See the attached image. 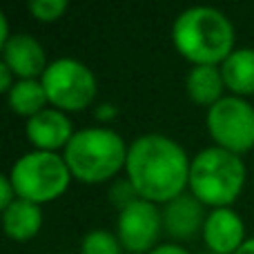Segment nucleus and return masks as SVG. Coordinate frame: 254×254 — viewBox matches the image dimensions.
<instances>
[{
  "mask_svg": "<svg viewBox=\"0 0 254 254\" xmlns=\"http://www.w3.org/2000/svg\"><path fill=\"white\" fill-rule=\"evenodd\" d=\"M149 254H190V252L183 250L181 246H176V243H165V246H158L156 250Z\"/></svg>",
  "mask_w": 254,
  "mask_h": 254,
  "instance_id": "4be33fe9",
  "label": "nucleus"
},
{
  "mask_svg": "<svg viewBox=\"0 0 254 254\" xmlns=\"http://www.w3.org/2000/svg\"><path fill=\"white\" fill-rule=\"evenodd\" d=\"M127 149L123 136L110 127H85L74 134L63 152L71 176L80 183L98 185L125 170Z\"/></svg>",
  "mask_w": 254,
  "mask_h": 254,
  "instance_id": "7ed1b4c3",
  "label": "nucleus"
},
{
  "mask_svg": "<svg viewBox=\"0 0 254 254\" xmlns=\"http://www.w3.org/2000/svg\"><path fill=\"white\" fill-rule=\"evenodd\" d=\"M163 232V212L156 203L136 198L119 210L116 237L129 254H149L158 248Z\"/></svg>",
  "mask_w": 254,
  "mask_h": 254,
  "instance_id": "6e6552de",
  "label": "nucleus"
},
{
  "mask_svg": "<svg viewBox=\"0 0 254 254\" xmlns=\"http://www.w3.org/2000/svg\"><path fill=\"white\" fill-rule=\"evenodd\" d=\"M123 243L114 232L107 230H92L83 237L80 254H123Z\"/></svg>",
  "mask_w": 254,
  "mask_h": 254,
  "instance_id": "f3484780",
  "label": "nucleus"
},
{
  "mask_svg": "<svg viewBox=\"0 0 254 254\" xmlns=\"http://www.w3.org/2000/svg\"><path fill=\"white\" fill-rule=\"evenodd\" d=\"M116 116H119V107L107 105V103H103V105L96 107V119L98 121H114Z\"/></svg>",
  "mask_w": 254,
  "mask_h": 254,
  "instance_id": "412c9836",
  "label": "nucleus"
},
{
  "mask_svg": "<svg viewBox=\"0 0 254 254\" xmlns=\"http://www.w3.org/2000/svg\"><path fill=\"white\" fill-rule=\"evenodd\" d=\"M40 228H43V205L18 198L2 212V230L11 241H31L38 237Z\"/></svg>",
  "mask_w": 254,
  "mask_h": 254,
  "instance_id": "4468645a",
  "label": "nucleus"
},
{
  "mask_svg": "<svg viewBox=\"0 0 254 254\" xmlns=\"http://www.w3.org/2000/svg\"><path fill=\"white\" fill-rule=\"evenodd\" d=\"M16 201H18V194H16V190H13L9 174L0 176V210L4 212L11 203H16Z\"/></svg>",
  "mask_w": 254,
  "mask_h": 254,
  "instance_id": "6ab92c4d",
  "label": "nucleus"
},
{
  "mask_svg": "<svg viewBox=\"0 0 254 254\" xmlns=\"http://www.w3.org/2000/svg\"><path fill=\"white\" fill-rule=\"evenodd\" d=\"M225 87L232 92V96L248 98L254 96V49L241 47L234 49L223 63H221Z\"/></svg>",
  "mask_w": 254,
  "mask_h": 254,
  "instance_id": "2eb2a0df",
  "label": "nucleus"
},
{
  "mask_svg": "<svg viewBox=\"0 0 254 254\" xmlns=\"http://www.w3.org/2000/svg\"><path fill=\"white\" fill-rule=\"evenodd\" d=\"M16 76H13V71L9 69L4 63H0V92L2 94H9V89L16 85Z\"/></svg>",
  "mask_w": 254,
  "mask_h": 254,
  "instance_id": "aec40b11",
  "label": "nucleus"
},
{
  "mask_svg": "<svg viewBox=\"0 0 254 254\" xmlns=\"http://www.w3.org/2000/svg\"><path fill=\"white\" fill-rule=\"evenodd\" d=\"M76 129L71 119L65 112L56 110V107H47L40 114H36L34 119L27 121L25 125V136L34 149L38 152H54L58 154V149L65 152V147L69 145V140L74 138Z\"/></svg>",
  "mask_w": 254,
  "mask_h": 254,
  "instance_id": "1a4fd4ad",
  "label": "nucleus"
},
{
  "mask_svg": "<svg viewBox=\"0 0 254 254\" xmlns=\"http://www.w3.org/2000/svg\"><path fill=\"white\" fill-rule=\"evenodd\" d=\"M2 63L18 80L43 78L45 69L49 67L43 45L29 34H13L2 45Z\"/></svg>",
  "mask_w": 254,
  "mask_h": 254,
  "instance_id": "9b49d317",
  "label": "nucleus"
},
{
  "mask_svg": "<svg viewBox=\"0 0 254 254\" xmlns=\"http://www.w3.org/2000/svg\"><path fill=\"white\" fill-rule=\"evenodd\" d=\"M190 165L192 158L174 138L143 134L129 143L125 174L140 198L165 205L188 190Z\"/></svg>",
  "mask_w": 254,
  "mask_h": 254,
  "instance_id": "f257e3e1",
  "label": "nucleus"
},
{
  "mask_svg": "<svg viewBox=\"0 0 254 254\" xmlns=\"http://www.w3.org/2000/svg\"><path fill=\"white\" fill-rule=\"evenodd\" d=\"M225 80L221 74V67L216 65H196L185 76V92L194 105H201L210 110L212 105L221 101L225 92Z\"/></svg>",
  "mask_w": 254,
  "mask_h": 254,
  "instance_id": "ddd939ff",
  "label": "nucleus"
},
{
  "mask_svg": "<svg viewBox=\"0 0 254 254\" xmlns=\"http://www.w3.org/2000/svg\"><path fill=\"white\" fill-rule=\"evenodd\" d=\"M205 127L216 147L239 156L254 149V107L248 98H221L207 110Z\"/></svg>",
  "mask_w": 254,
  "mask_h": 254,
  "instance_id": "0eeeda50",
  "label": "nucleus"
},
{
  "mask_svg": "<svg viewBox=\"0 0 254 254\" xmlns=\"http://www.w3.org/2000/svg\"><path fill=\"white\" fill-rule=\"evenodd\" d=\"M40 83L47 92L49 107H56L65 114L87 110L98 92L94 71L85 63L67 56L49 63Z\"/></svg>",
  "mask_w": 254,
  "mask_h": 254,
  "instance_id": "423d86ee",
  "label": "nucleus"
},
{
  "mask_svg": "<svg viewBox=\"0 0 254 254\" xmlns=\"http://www.w3.org/2000/svg\"><path fill=\"white\" fill-rule=\"evenodd\" d=\"M11 36H13V34L9 31V20H7V16H4V13H0V47H2V45L7 43Z\"/></svg>",
  "mask_w": 254,
  "mask_h": 254,
  "instance_id": "5701e85b",
  "label": "nucleus"
},
{
  "mask_svg": "<svg viewBox=\"0 0 254 254\" xmlns=\"http://www.w3.org/2000/svg\"><path fill=\"white\" fill-rule=\"evenodd\" d=\"M248 167L239 154L216 145L205 147L192 158L188 192L205 207H232L246 188Z\"/></svg>",
  "mask_w": 254,
  "mask_h": 254,
  "instance_id": "20e7f679",
  "label": "nucleus"
},
{
  "mask_svg": "<svg viewBox=\"0 0 254 254\" xmlns=\"http://www.w3.org/2000/svg\"><path fill=\"white\" fill-rule=\"evenodd\" d=\"M203 241L214 254H237L246 239V223L232 207H216L207 212L203 225Z\"/></svg>",
  "mask_w": 254,
  "mask_h": 254,
  "instance_id": "9d476101",
  "label": "nucleus"
},
{
  "mask_svg": "<svg viewBox=\"0 0 254 254\" xmlns=\"http://www.w3.org/2000/svg\"><path fill=\"white\" fill-rule=\"evenodd\" d=\"M234 25L214 7H190L176 16L172 25L174 49L196 65L219 67L234 52Z\"/></svg>",
  "mask_w": 254,
  "mask_h": 254,
  "instance_id": "f03ea898",
  "label": "nucleus"
},
{
  "mask_svg": "<svg viewBox=\"0 0 254 254\" xmlns=\"http://www.w3.org/2000/svg\"><path fill=\"white\" fill-rule=\"evenodd\" d=\"M237 254H254V237H250L246 243L241 246V250H239Z\"/></svg>",
  "mask_w": 254,
  "mask_h": 254,
  "instance_id": "b1692460",
  "label": "nucleus"
},
{
  "mask_svg": "<svg viewBox=\"0 0 254 254\" xmlns=\"http://www.w3.org/2000/svg\"><path fill=\"white\" fill-rule=\"evenodd\" d=\"M7 105L13 114L22 116V119H34L36 114H40L43 110H47L49 98L45 92L40 78L34 80H16L11 89L7 94Z\"/></svg>",
  "mask_w": 254,
  "mask_h": 254,
  "instance_id": "dca6fc26",
  "label": "nucleus"
},
{
  "mask_svg": "<svg viewBox=\"0 0 254 254\" xmlns=\"http://www.w3.org/2000/svg\"><path fill=\"white\" fill-rule=\"evenodd\" d=\"M27 9L38 22H56L65 16L69 4L67 0H29Z\"/></svg>",
  "mask_w": 254,
  "mask_h": 254,
  "instance_id": "a211bd4d",
  "label": "nucleus"
},
{
  "mask_svg": "<svg viewBox=\"0 0 254 254\" xmlns=\"http://www.w3.org/2000/svg\"><path fill=\"white\" fill-rule=\"evenodd\" d=\"M205 219V205L190 192H183L181 196L165 203V207H163V230L174 241H188L198 230L203 232Z\"/></svg>",
  "mask_w": 254,
  "mask_h": 254,
  "instance_id": "f8f14e48",
  "label": "nucleus"
},
{
  "mask_svg": "<svg viewBox=\"0 0 254 254\" xmlns=\"http://www.w3.org/2000/svg\"><path fill=\"white\" fill-rule=\"evenodd\" d=\"M9 179L18 198L45 205L56 201L67 192L71 183V172L65 158L54 152H27L9 170Z\"/></svg>",
  "mask_w": 254,
  "mask_h": 254,
  "instance_id": "39448f33",
  "label": "nucleus"
}]
</instances>
